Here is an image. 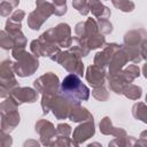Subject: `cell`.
<instances>
[{"label":"cell","instance_id":"cell-4","mask_svg":"<svg viewBox=\"0 0 147 147\" xmlns=\"http://www.w3.org/2000/svg\"><path fill=\"white\" fill-rule=\"evenodd\" d=\"M106 72L100 65H91L87 69L86 79L93 86H102L105 82Z\"/></svg>","mask_w":147,"mask_h":147},{"label":"cell","instance_id":"cell-5","mask_svg":"<svg viewBox=\"0 0 147 147\" xmlns=\"http://www.w3.org/2000/svg\"><path fill=\"white\" fill-rule=\"evenodd\" d=\"M13 100L17 103L22 102H34L37 100V92H34L32 88L29 87H22L13 91Z\"/></svg>","mask_w":147,"mask_h":147},{"label":"cell","instance_id":"cell-7","mask_svg":"<svg viewBox=\"0 0 147 147\" xmlns=\"http://www.w3.org/2000/svg\"><path fill=\"white\" fill-rule=\"evenodd\" d=\"M84 116H88V117H91L90 113H88L85 108L79 107L78 105H76V107H74L72 110H71V113H70V118H71V121H75V122L83 121Z\"/></svg>","mask_w":147,"mask_h":147},{"label":"cell","instance_id":"cell-8","mask_svg":"<svg viewBox=\"0 0 147 147\" xmlns=\"http://www.w3.org/2000/svg\"><path fill=\"white\" fill-rule=\"evenodd\" d=\"M123 93L127 98L136 100V99H139L141 96V88L138 87V86H136V85H129L127 87H124Z\"/></svg>","mask_w":147,"mask_h":147},{"label":"cell","instance_id":"cell-10","mask_svg":"<svg viewBox=\"0 0 147 147\" xmlns=\"http://www.w3.org/2000/svg\"><path fill=\"white\" fill-rule=\"evenodd\" d=\"M14 46V41L13 38H10V36H7L5 32H0V47H2L3 49H9Z\"/></svg>","mask_w":147,"mask_h":147},{"label":"cell","instance_id":"cell-12","mask_svg":"<svg viewBox=\"0 0 147 147\" xmlns=\"http://www.w3.org/2000/svg\"><path fill=\"white\" fill-rule=\"evenodd\" d=\"M15 7L9 0H5L1 5H0V15L2 16H8L11 11V8Z\"/></svg>","mask_w":147,"mask_h":147},{"label":"cell","instance_id":"cell-2","mask_svg":"<svg viewBox=\"0 0 147 147\" xmlns=\"http://www.w3.org/2000/svg\"><path fill=\"white\" fill-rule=\"evenodd\" d=\"M13 55H14V57H16L18 60V62L14 65V69L18 76H21V77L30 76L37 70L38 60L36 57H33L31 54L24 52L23 48H18V49L15 48L13 51Z\"/></svg>","mask_w":147,"mask_h":147},{"label":"cell","instance_id":"cell-13","mask_svg":"<svg viewBox=\"0 0 147 147\" xmlns=\"http://www.w3.org/2000/svg\"><path fill=\"white\" fill-rule=\"evenodd\" d=\"M100 20V30L103 33H110L113 31V25L105 18H99Z\"/></svg>","mask_w":147,"mask_h":147},{"label":"cell","instance_id":"cell-6","mask_svg":"<svg viewBox=\"0 0 147 147\" xmlns=\"http://www.w3.org/2000/svg\"><path fill=\"white\" fill-rule=\"evenodd\" d=\"M90 8H91L92 13L95 16H98L99 18H105L106 20L110 15V10L107 7L102 6L101 2L98 1V0H90Z\"/></svg>","mask_w":147,"mask_h":147},{"label":"cell","instance_id":"cell-9","mask_svg":"<svg viewBox=\"0 0 147 147\" xmlns=\"http://www.w3.org/2000/svg\"><path fill=\"white\" fill-rule=\"evenodd\" d=\"M113 3L122 11H132L134 8V3L129 0H113Z\"/></svg>","mask_w":147,"mask_h":147},{"label":"cell","instance_id":"cell-3","mask_svg":"<svg viewBox=\"0 0 147 147\" xmlns=\"http://www.w3.org/2000/svg\"><path fill=\"white\" fill-rule=\"evenodd\" d=\"M57 83L59 78L52 72H48L34 80V87L44 94H53L57 90Z\"/></svg>","mask_w":147,"mask_h":147},{"label":"cell","instance_id":"cell-11","mask_svg":"<svg viewBox=\"0 0 147 147\" xmlns=\"http://www.w3.org/2000/svg\"><path fill=\"white\" fill-rule=\"evenodd\" d=\"M72 5L80 14L86 15L88 13V3L86 0H74Z\"/></svg>","mask_w":147,"mask_h":147},{"label":"cell","instance_id":"cell-1","mask_svg":"<svg viewBox=\"0 0 147 147\" xmlns=\"http://www.w3.org/2000/svg\"><path fill=\"white\" fill-rule=\"evenodd\" d=\"M61 93L71 105H78L80 101L87 100L90 95L87 86H85L79 77L75 74L68 75L63 79L61 85Z\"/></svg>","mask_w":147,"mask_h":147}]
</instances>
